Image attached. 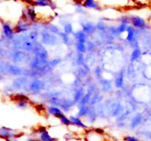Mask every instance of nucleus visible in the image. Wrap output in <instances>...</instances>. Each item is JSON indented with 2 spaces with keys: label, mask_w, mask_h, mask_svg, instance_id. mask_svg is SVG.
Instances as JSON below:
<instances>
[{
  "label": "nucleus",
  "mask_w": 151,
  "mask_h": 141,
  "mask_svg": "<svg viewBox=\"0 0 151 141\" xmlns=\"http://www.w3.org/2000/svg\"><path fill=\"white\" fill-rule=\"evenodd\" d=\"M75 47H76V49L81 52V53H84L86 52L87 50V47L85 45V43H81V42H76L75 43Z\"/></svg>",
  "instance_id": "dca6fc26"
},
{
  "label": "nucleus",
  "mask_w": 151,
  "mask_h": 141,
  "mask_svg": "<svg viewBox=\"0 0 151 141\" xmlns=\"http://www.w3.org/2000/svg\"><path fill=\"white\" fill-rule=\"evenodd\" d=\"M70 121H71V124L73 125L74 126L76 127H81V128H86V125H84V123L80 120L78 117H71L70 118Z\"/></svg>",
  "instance_id": "9b49d317"
},
{
  "label": "nucleus",
  "mask_w": 151,
  "mask_h": 141,
  "mask_svg": "<svg viewBox=\"0 0 151 141\" xmlns=\"http://www.w3.org/2000/svg\"><path fill=\"white\" fill-rule=\"evenodd\" d=\"M82 6L85 9H89V10H96V11H102V6L101 4L96 1V0H88L82 4Z\"/></svg>",
  "instance_id": "39448f33"
},
{
  "label": "nucleus",
  "mask_w": 151,
  "mask_h": 141,
  "mask_svg": "<svg viewBox=\"0 0 151 141\" xmlns=\"http://www.w3.org/2000/svg\"><path fill=\"white\" fill-rule=\"evenodd\" d=\"M95 132H96V133H98V134H101V135H103L104 134V130H102V129H95Z\"/></svg>",
  "instance_id": "5701e85b"
},
{
  "label": "nucleus",
  "mask_w": 151,
  "mask_h": 141,
  "mask_svg": "<svg viewBox=\"0 0 151 141\" xmlns=\"http://www.w3.org/2000/svg\"><path fill=\"white\" fill-rule=\"evenodd\" d=\"M59 120H60L61 124H62V125H66V126H68V125H72V124H71V121H70V119H69V118H67V117H66L65 115L61 116V117H59Z\"/></svg>",
  "instance_id": "f3484780"
},
{
  "label": "nucleus",
  "mask_w": 151,
  "mask_h": 141,
  "mask_svg": "<svg viewBox=\"0 0 151 141\" xmlns=\"http://www.w3.org/2000/svg\"><path fill=\"white\" fill-rule=\"evenodd\" d=\"M116 85H117V87H122V85H123V76H119V77L117 79Z\"/></svg>",
  "instance_id": "412c9836"
},
{
  "label": "nucleus",
  "mask_w": 151,
  "mask_h": 141,
  "mask_svg": "<svg viewBox=\"0 0 151 141\" xmlns=\"http://www.w3.org/2000/svg\"><path fill=\"white\" fill-rule=\"evenodd\" d=\"M134 1L138 3H142V4H145V3H148L150 0H134Z\"/></svg>",
  "instance_id": "b1692460"
},
{
  "label": "nucleus",
  "mask_w": 151,
  "mask_h": 141,
  "mask_svg": "<svg viewBox=\"0 0 151 141\" xmlns=\"http://www.w3.org/2000/svg\"><path fill=\"white\" fill-rule=\"evenodd\" d=\"M5 141H13V140H10V139H7Z\"/></svg>",
  "instance_id": "bb28decb"
},
{
  "label": "nucleus",
  "mask_w": 151,
  "mask_h": 141,
  "mask_svg": "<svg viewBox=\"0 0 151 141\" xmlns=\"http://www.w3.org/2000/svg\"><path fill=\"white\" fill-rule=\"evenodd\" d=\"M40 140L41 141H55V139H53L47 131L40 133Z\"/></svg>",
  "instance_id": "ddd939ff"
},
{
  "label": "nucleus",
  "mask_w": 151,
  "mask_h": 141,
  "mask_svg": "<svg viewBox=\"0 0 151 141\" xmlns=\"http://www.w3.org/2000/svg\"><path fill=\"white\" fill-rule=\"evenodd\" d=\"M60 35H61V38H62V42H63L64 43H65V44L69 43L70 38H69V35H68V34H65V33H61Z\"/></svg>",
  "instance_id": "6ab92c4d"
},
{
  "label": "nucleus",
  "mask_w": 151,
  "mask_h": 141,
  "mask_svg": "<svg viewBox=\"0 0 151 141\" xmlns=\"http://www.w3.org/2000/svg\"><path fill=\"white\" fill-rule=\"evenodd\" d=\"M64 33L68 34V35L73 34V25L71 23L67 22L64 25Z\"/></svg>",
  "instance_id": "4468645a"
},
{
  "label": "nucleus",
  "mask_w": 151,
  "mask_h": 141,
  "mask_svg": "<svg viewBox=\"0 0 151 141\" xmlns=\"http://www.w3.org/2000/svg\"><path fill=\"white\" fill-rule=\"evenodd\" d=\"M81 2H82V4H83L84 2H86V1H88V0H81Z\"/></svg>",
  "instance_id": "a878e982"
},
{
  "label": "nucleus",
  "mask_w": 151,
  "mask_h": 141,
  "mask_svg": "<svg viewBox=\"0 0 151 141\" xmlns=\"http://www.w3.org/2000/svg\"><path fill=\"white\" fill-rule=\"evenodd\" d=\"M12 1H15V2H21L22 0H12Z\"/></svg>",
  "instance_id": "393cba45"
},
{
  "label": "nucleus",
  "mask_w": 151,
  "mask_h": 141,
  "mask_svg": "<svg viewBox=\"0 0 151 141\" xmlns=\"http://www.w3.org/2000/svg\"><path fill=\"white\" fill-rule=\"evenodd\" d=\"M29 38L32 41L36 40V38H37V32L36 31H31L30 34H29Z\"/></svg>",
  "instance_id": "aec40b11"
},
{
  "label": "nucleus",
  "mask_w": 151,
  "mask_h": 141,
  "mask_svg": "<svg viewBox=\"0 0 151 141\" xmlns=\"http://www.w3.org/2000/svg\"><path fill=\"white\" fill-rule=\"evenodd\" d=\"M140 56H141V51H140V49H136L133 51V53L131 55V58H132V60H136L140 57Z\"/></svg>",
  "instance_id": "a211bd4d"
},
{
  "label": "nucleus",
  "mask_w": 151,
  "mask_h": 141,
  "mask_svg": "<svg viewBox=\"0 0 151 141\" xmlns=\"http://www.w3.org/2000/svg\"><path fill=\"white\" fill-rule=\"evenodd\" d=\"M0 137L4 138V139H12L15 137V134L13 133V132L11 129L8 128H0Z\"/></svg>",
  "instance_id": "1a4fd4ad"
},
{
  "label": "nucleus",
  "mask_w": 151,
  "mask_h": 141,
  "mask_svg": "<svg viewBox=\"0 0 151 141\" xmlns=\"http://www.w3.org/2000/svg\"><path fill=\"white\" fill-rule=\"evenodd\" d=\"M1 25H2L3 35L6 39H12L15 32H14V26L12 25V22L6 20H1Z\"/></svg>",
  "instance_id": "f257e3e1"
},
{
  "label": "nucleus",
  "mask_w": 151,
  "mask_h": 141,
  "mask_svg": "<svg viewBox=\"0 0 151 141\" xmlns=\"http://www.w3.org/2000/svg\"><path fill=\"white\" fill-rule=\"evenodd\" d=\"M96 26L92 22H85L82 24V30L87 34H92L96 32Z\"/></svg>",
  "instance_id": "423d86ee"
},
{
  "label": "nucleus",
  "mask_w": 151,
  "mask_h": 141,
  "mask_svg": "<svg viewBox=\"0 0 151 141\" xmlns=\"http://www.w3.org/2000/svg\"><path fill=\"white\" fill-rule=\"evenodd\" d=\"M127 41H128L129 42H133L135 40V35H136V30L133 26H128L127 29Z\"/></svg>",
  "instance_id": "6e6552de"
},
{
  "label": "nucleus",
  "mask_w": 151,
  "mask_h": 141,
  "mask_svg": "<svg viewBox=\"0 0 151 141\" xmlns=\"http://www.w3.org/2000/svg\"><path fill=\"white\" fill-rule=\"evenodd\" d=\"M128 25L127 24H124V23H120L118 26H117V32L119 34H121L125 32H127Z\"/></svg>",
  "instance_id": "2eb2a0df"
},
{
  "label": "nucleus",
  "mask_w": 151,
  "mask_h": 141,
  "mask_svg": "<svg viewBox=\"0 0 151 141\" xmlns=\"http://www.w3.org/2000/svg\"><path fill=\"white\" fill-rule=\"evenodd\" d=\"M35 7H50V10L57 9V4L53 0H33Z\"/></svg>",
  "instance_id": "20e7f679"
},
{
  "label": "nucleus",
  "mask_w": 151,
  "mask_h": 141,
  "mask_svg": "<svg viewBox=\"0 0 151 141\" xmlns=\"http://www.w3.org/2000/svg\"><path fill=\"white\" fill-rule=\"evenodd\" d=\"M124 141H140L138 139H136L135 137L133 136H127L124 138Z\"/></svg>",
  "instance_id": "4be33fe9"
},
{
  "label": "nucleus",
  "mask_w": 151,
  "mask_h": 141,
  "mask_svg": "<svg viewBox=\"0 0 151 141\" xmlns=\"http://www.w3.org/2000/svg\"><path fill=\"white\" fill-rule=\"evenodd\" d=\"M130 24L137 29H143L147 26L146 20L139 16H132L130 17Z\"/></svg>",
  "instance_id": "7ed1b4c3"
},
{
  "label": "nucleus",
  "mask_w": 151,
  "mask_h": 141,
  "mask_svg": "<svg viewBox=\"0 0 151 141\" xmlns=\"http://www.w3.org/2000/svg\"><path fill=\"white\" fill-rule=\"evenodd\" d=\"M88 141H102L103 140V139H102V135L101 134H98V133H96L95 131H94V132H89L88 135Z\"/></svg>",
  "instance_id": "f8f14e48"
},
{
  "label": "nucleus",
  "mask_w": 151,
  "mask_h": 141,
  "mask_svg": "<svg viewBox=\"0 0 151 141\" xmlns=\"http://www.w3.org/2000/svg\"><path fill=\"white\" fill-rule=\"evenodd\" d=\"M74 38L76 40V42H81L86 43L87 42V34L83 30H78L74 33Z\"/></svg>",
  "instance_id": "0eeeda50"
},
{
  "label": "nucleus",
  "mask_w": 151,
  "mask_h": 141,
  "mask_svg": "<svg viewBox=\"0 0 151 141\" xmlns=\"http://www.w3.org/2000/svg\"><path fill=\"white\" fill-rule=\"evenodd\" d=\"M30 27H31V23L29 21L20 18L14 25V32H15V34L24 33V32L28 31L30 29Z\"/></svg>",
  "instance_id": "f03ea898"
},
{
  "label": "nucleus",
  "mask_w": 151,
  "mask_h": 141,
  "mask_svg": "<svg viewBox=\"0 0 151 141\" xmlns=\"http://www.w3.org/2000/svg\"><path fill=\"white\" fill-rule=\"evenodd\" d=\"M48 112L50 114V115H52V116H54V117H60L61 116H63L64 114H63V112L58 109V108H57V107H49L48 108Z\"/></svg>",
  "instance_id": "9d476101"
},
{
  "label": "nucleus",
  "mask_w": 151,
  "mask_h": 141,
  "mask_svg": "<svg viewBox=\"0 0 151 141\" xmlns=\"http://www.w3.org/2000/svg\"><path fill=\"white\" fill-rule=\"evenodd\" d=\"M1 3H2V2H1V0H0V4H1Z\"/></svg>",
  "instance_id": "cd10ccee"
}]
</instances>
